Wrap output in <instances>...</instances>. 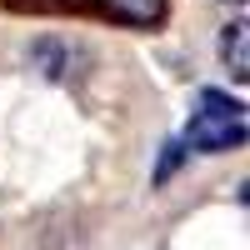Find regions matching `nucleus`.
Segmentation results:
<instances>
[{
	"mask_svg": "<svg viewBox=\"0 0 250 250\" xmlns=\"http://www.w3.org/2000/svg\"><path fill=\"white\" fill-rule=\"evenodd\" d=\"M185 140L195 150L215 155V150H240L245 145V105L225 90H200L195 95V115L185 125Z\"/></svg>",
	"mask_w": 250,
	"mask_h": 250,
	"instance_id": "f257e3e1",
	"label": "nucleus"
},
{
	"mask_svg": "<svg viewBox=\"0 0 250 250\" xmlns=\"http://www.w3.org/2000/svg\"><path fill=\"white\" fill-rule=\"evenodd\" d=\"M100 5L120 20H130V25H155L165 15V0H100Z\"/></svg>",
	"mask_w": 250,
	"mask_h": 250,
	"instance_id": "f03ea898",
	"label": "nucleus"
},
{
	"mask_svg": "<svg viewBox=\"0 0 250 250\" xmlns=\"http://www.w3.org/2000/svg\"><path fill=\"white\" fill-rule=\"evenodd\" d=\"M245 35H250V25H245V20L225 25V70H230L235 80H245V75H250V60H245Z\"/></svg>",
	"mask_w": 250,
	"mask_h": 250,
	"instance_id": "7ed1b4c3",
	"label": "nucleus"
},
{
	"mask_svg": "<svg viewBox=\"0 0 250 250\" xmlns=\"http://www.w3.org/2000/svg\"><path fill=\"white\" fill-rule=\"evenodd\" d=\"M175 165H180V140H170V145H165V155H160V165H155V180H165V175L175 170Z\"/></svg>",
	"mask_w": 250,
	"mask_h": 250,
	"instance_id": "20e7f679",
	"label": "nucleus"
}]
</instances>
